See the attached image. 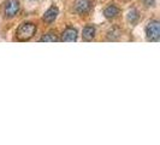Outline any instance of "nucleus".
I'll return each mask as SVG.
<instances>
[{"label": "nucleus", "mask_w": 160, "mask_h": 145, "mask_svg": "<svg viewBox=\"0 0 160 145\" xmlns=\"http://www.w3.org/2000/svg\"><path fill=\"white\" fill-rule=\"evenodd\" d=\"M35 33H36V25L32 22H25L18 27L16 36L19 41H28L35 35Z\"/></svg>", "instance_id": "nucleus-1"}, {"label": "nucleus", "mask_w": 160, "mask_h": 145, "mask_svg": "<svg viewBox=\"0 0 160 145\" xmlns=\"http://www.w3.org/2000/svg\"><path fill=\"white\" fill-rule=\"evenodd\" d=\"M59 15V10L57 6H51V8H48L47 11L43 13V17H42V19L46 22V23H52V22H54L57 19V17Z\"/></svg>", "instance_id": "nucleus-6"}, {"label": "nucleus", "mask_w": 160, "mask_h": 145, "mask_svg": "<svg viewBox=\"0 0 160 145\" xmlns=\"http://www.w3.org/2000/svg\"><path fill=\"white\" fill-rule=\"evenodd\" d=\"M77 29L73 28V27H68L65 29L63 34H62V38L59 39L60 41H65V42H73V41H77Z\"/></svg>", "instance_id": "nucleus-5"}, {"label": "nucleus", "mask_w": 160, "mask_h": 145, "mask_svg": "<svg viewBox=\"0 0 160 145\" xmlns=\"http://www.w3.org/2000/svg\"><path fill=\"white\" fill-rule=\"evenodd\" d=\"M119 13H120V8H118L117 5H114V4L108 5L104 11V16L106 17L107 19H113V18L119 16Z\"/></svg>", "instance_id": "nucleus-7"}, {"label": "nucleus", "mask_w": 160, "mask_h": 145, "mask_svg": "<svg viewBox=\"0 0 160 145\" xmlns=\"http://www.w3.org/2000/svg\"><path fill=\"white\" fill-rule=\"evenodd\" d=\"M146 36L147 40L157 42L160 39V23L158 19H152L146 25Z\"/></svg>", "instance_id": "nucleus-2"}, {"label": "nucleus", "mask_w": 160, "mask_h": 145, "mask_svg": "<svg viewBox=\"0 0 160 145\" xmlns=\"http://www.w3.org/2000/svg\"><path fill=\"white\" fill-rule=\"evenodd\" d=\"M140 19V13L136 8H131L128 12V22L131 24H136Z\"/></svg>", "instance_id": "nucleus-9"}, {"label": "nucleus", "mask_w": 160, "mask_h": 145, "mask_svg": "<svg viewBox=\"0 0 160 145\" xmlns=\"http://www.w3.org/2000/svg\"><path fill=\"white\" fill-rule=\"evenodd\" d=\"M32 1H35V0H32Z\"/></svg>", "instance_id": "nucleus-13"}, {"label": "nucleus", "mask_w": 160, "mask_h": 145, "mask_svg": "<svg viewBox=\"0 0 160 145\" xmlns=\"http://www.w3.org/2000/svg\"><path fill=\"white\" fill-rule=\"evenodd\" d=\"M19 1L18 0H8L4 5V13L8 18H13L19 12Z\"/></svg>", "instance_id": "nucleus-3"}, {"label": "nucleus", "mask_w": 160, "mask_h": 145, "mask_svg": "<svg viewBox=\"0 0 160 145\" xmlns=\"http://www.w3.org/2000/svg\"><path fill=\"white\" fill-rule=\"evenodd\" d=\"M119 35H120L119 29H118V28H112L110 32L107 33V39L110 41H114L119 38Z\"/></svg>", "instance_id": "nucleus-11"}, {"label": "nucleus", "mask_w": 160, "mask_h": 145, "mask_svg": "<svg viewBox=\"0 0 160 145\" xmlns=\"http://www.w3.org/2000/svg\"><path fill=\"white\" fill-rule=\"evenodd\" d=\"M73 8L78 15H87L93 8V0H75Z\"/></svg>", "instance_id": "nucleus-4"}, {"label": "nucleus", "mask_w": 160, "mask_h": 145, "mask_svg": "<svg viewBox=\"0 0 160 145\" xmlns=\"http://www.w3.org/2000/svg\"><path fill=\"white\" fill-rule=\"evenodd\" d=\"M143 4L147 8H151V6L155 5V0H143Z\"/></svg>", "instance_id": "nucleus-12"}, {"label": "nucleus", "mask_w": 160, "mask_h": 145, "mask_svg": "<svg viewBox=\"0 0 160 145\" xmlns=\"http://www.w3.org/2000/svg\"><path fill=\"white\" fill-rule=\"evenodd\" d=\"M40 41L41 42H54V41H59V39L56 35V33L49 32L47 34H45V35H42L40 38Z\"/></svg>", "instance_id": "nucleus-10"}, {"label": "nucleus", "mask_w": 160, "mask_h": 145, "mask_svg": "<svg viewBox=\"0 0 160 145\" xmlns=\"http://www.w3.org/2000/svg\"><path fill=\"white\" fill-rule=\"evenodd\" d=\"M95 33L96 29L94 25H87L83 28V33H82V36L86 41H92L95 38Z\"/></svg>", "instance_id": "nucleus-8"}]
</instances>
